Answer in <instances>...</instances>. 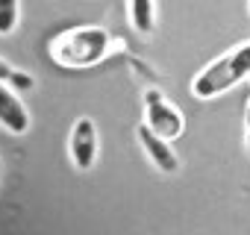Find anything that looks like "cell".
I'll return each instance as SVG.
<instances>
[{"instance_id":"cell-11","label":"cell","mask_w":250,"mask_h":235,"mask_svg":"<svg viewBox=\"0 0 250 235\" xmlns=\"http://www.w3.org/2000/svg\"><path fill=\"white\" fill-rule=\"evenodd\" d=\"M247 150H250V130H247Z\"/></svg>"},{"instance_id":"cell-6","label":"cell","mask_w":250,"mask_h":235,"mask_svg":"<svg viewBox=\"0 0 250 235\" xmlns=\"http://www.w3.org/2000/svg\"><path fill=\"white\" fill-rule=\"evenodd\" d=\"M0 127L12 136H24L30 130V112L18 100L15 88L6 82H0Z\"/></svg>"},{"instance_id":"cell-12","label":"cell","mask_w":250,"mask_h":235,"mask_svg":"<svg viewBox=\"0 0 250 235\" xmlns=\"http://www.w3.org/2000/svg\"><path fill=\"white\" fill-rule=\"evenodd\" d=\"M0 176H3V162H0Z\"/></svg>"},{"instance_id":"cell-1","label":"cell","mask_w":250,"mask_h":235,"mask_svg":"<svg viewBox=\"0 0 250 235\" xmlns=\"http://www.w3.org/2000/svg\"><path fill=\"white\" fill-rule=\"evenodd\" d=\"M109 53V33L103 27H71L50 41V59L59 68H94Z\"/></svg>"},{"instance_id":"cell-10","label":"cell","mask_w":250,"mask_h":235,"mask_svg":"<svg viewBox=\"0 0 250 235\" xmlns=\"http://www.w3.org/2000/svg\"><path fill=\"white\" fill-rule=\"evenodd\" d=\"M244 127L250 130V106H247V112H244Z\"/></svg>"},{"instance_id":"cell-3","label":"cell","mask_w":250,"mask_h":235,"mask_svg":"<svg viewBox=\"0 0 250 235\" xmlns=\"http://www.w3.org/2000/svg\"><path fill=\"white\" fill-rule=\"evenodd\" d=\"M145 124H147L156 136H162V138H168V141L180 138L183 130H186L183 115L162 97L159 88L145 91Z\"/></svg>"},{"instance_id":"cell-4","label":"cell","mask_w":250,"mask_h":235,"mask_svg":"<svg viewBox=\"0 0 250 235\" xmlns=\"http://www.w3.org/2000/svg\"><path fill=\"white\" fill-rule=\"evenodd\" d=\"M71 162L77 171H91L97 162V127L91 118H77L71 127V144H68Z\"/></svg>"},{"instance_id":"cell-9","label":"cell","mask_w":250,"mask_h":235,"mask_svg":"<svg viewBox=\"0 0 250 235\" xmlns=\"http://www.w3.org/2000/svg\"><path fill=\"white\" fill-rule=\"evenodd\" d=\"M18 27V0H0V36H9Z\"/></svg>"},{"instance_id":"cell-7","label":"cell","mask_w":250,"mask_h":235,"mask_svg":"<svg viewBox=\"0 0 250 235\" xmlns=\"http://www.w3.org/2000/svg\"><path fill=\"white\" fill-rule=\"evenodd\" d=\"M130 24L142 36H150L156 30V3L153 0H130Z\"/></svg>"},{"instance_id":"cell-5","label":"cell","mask_w":250,"mask_h":235,"mask_svg":"<svg viewBox=\"0 0 250 235\" xmlns=\"http://www.w3.org/2000/svg\"><path fill=\"white\" fill-rule=\"evenodd\" d=\"M136 136H139V141H142V147H145V153H147V159H150V165H153L156 171H162V174H177V171H180V159H177V153L168 147V138L156 136L147 124H142V127L136 130Z\"/></svg>"},{"instance_id":"cell-8","label":"cell","mask_w":250,"mask_h":235,"mask_svg":"<svg viewBox=\"0 0 250 235\" xmlns=\"http://www.w3.org/2000/svg\"><path fill=\"white\" fill-rule=\"evenodd\" d=\"M0 82L12 85L18 94H21V91H30V88L36 85L30 74H24V71H15V68H12L9 62H3V59H0Z\"/></svg>"},{"instance_id":"cell-2","label":"cell","mask_w":250,"mask_h":235,"mask_svg":"<svg viewBox=\"0 0 250 235\" xmlns=\"http://www.w3.org/2000/svg\"><path fill=\"white\" fill-rule=\"evenodd\" d=\"M247 77H250V41L232 47L229 53L218 56L215 62H209L191 79V94L197 100H209V97H218V94L235 88Z\"/></svg>"}]
</instances>
